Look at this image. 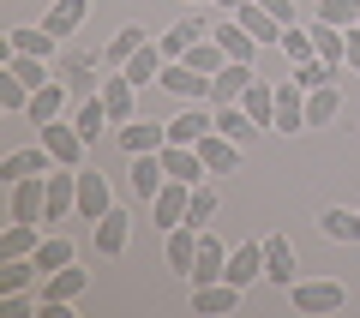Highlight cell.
I'll return each mask as SVG.
<instances>
[{"label": "cell", "mask_w": 360, "mask_h": 318, "mask_svg": "<svg viewBox=\"0 0 360 318\" xmlns=\"http://www.w3.org/2000/svg\"><path fill=\"white\" fill-rule=\"evenodd\" d=\"M319 25H336V30H354L360 25V0H319Z\"/></svg>", "instance_id": "obj_41"}, {"label": "cell", "mask_w": 360, "mask_h": 318, "mask_svg": "<svg viewBox=\"0 0 360 318\" xmlns=\"http://www.w3.org/2000/svg\"><path fill=\"white\" fill-rule=\"evenodd\" d=\"M90 72H96V54H66V61H60V78H66L72 90H84Z\"/></svg>", "instance_id": "obj_46"}, {"label": "cell", "mask_w": 360, "mask_h": 318, "mask_svg": "<svg viewBox=\"0 0 360 318\" xmlns=\"http://www.w3.org/2000/svg\"><path fill=\"white\" fill-rule=\"evenodd\" d=\"M288 306H295L300 318H324V312H342L348 306V288L336 276H295V288H288Z\"/></svg>", "instance_id": "obj_1"}, {"label": "cell", "mask_w": 360, "mask_h": 318, "mask_svg": "<svg viewBox=\"0 0 360 318\" xmlns=\"http://www.w3.org/2000/svg\"><path fill=\"white\" fill-rule=\"evenodd\" d=\"M319 234L336 241V246H360V210H342V204L319 210Z\"/></svg>", "instance_id": "obj_25"}, {"label": "cell", "mask_w": 360, "mask_h": 318, "mask_svg": "<svg viewBox=\"0 0 360 318\" xmlns=\"http://www.w3.org/2000/svg\"><path fill=\"white\" fill-rule=\"evenodd\" d=\"M162 66H168V54H162V42H144V49H139V54H132V61H127V66H120V72H127V78H132V84H139V90H144V84H156V78H162Z\"/></svg>", "instance_id": "obj_33"}, {"label": "cell", "mask_w": 360, "mask_h": 318, "mask_svg": "<svg viewBox=\"0 0 360 318\" xmlns=\"http://www.w3.org/2000/svg\"><path fill=\"white\" fill-rule=\"evenodd\" d=\"M186 204H193V186H186V180H168L162 192H156L150 198V217H156V229H180V222H186Z\"/></svg>", "instance_id": "obj_12"}, {"label": "cell", "mask_w": 360, "mask_h": 318, "mask_svg": "<svg viewBox=\"0 0 360 318\" xmlns=\"http://www.w3.org/2000/svg\"><path fill=\"white\" fill-rule=\"evenodd\" d=\"M108 210H115L108 174H103V168H78V217H84V222H103Z\"/></svg>", "instance_id": "obj_4"}, {"label": "cell", "mask_w": 360, "mask_h": 318, "mask_svg": "<svg viewBox=\"0 0 360 318\" xmlns=\"http://www.w3.org/2000/svg\"><path fill=\"white\" fill-rule=\"evenodd\" d=\"M115 139H120V151L127 156H144V151H162L168 144V120H127V127H115Z\"/></svg>", "instance_id": "obj_10"}, {"label": "cell", "mask_w": 360, "mask_h": 318, "mask_svg": "<svg viewBox=\"0 0 360 318\" xmlns=\"http://www.w3.org/2000/svg\"><path fill=\"white\" fill-rule=\"evenodd\" d=\"M37 276H42L37 258H0V294H25Z\"/></svg>", "instance_id": "obj_39"}, {"label": "cell", "mask_w": 360, "mask_h": 318, "mask_svg": "<svg viewBox=\"0 0 360 318\" xmlns=\"http://www.w3.org/2000/svg\"><path fill=\"white\" fill-rule=\"evenodd\" d=\"M198 234H205V229L180 222V229H168V241H162L168 270H174V276H186V282H193V265H198Z\"/></svg>", "instance_id": "obj_8"}, {"label": "cell", "mask_w": 360, "mask_h": 318, "mask_svg": "<svg viewBox=\"0 0 360 318\" xmlns=\"http://www.w3.org/2000/svg\"><path fill=\"white\" fill-rule=\"evenodd\" d=\"M25 108H30V84L13 66H0V115H25Z\"/></svg>", "instance_id": "obj_40"}, {"label": "cell", "mask_w": 360, "mask_h": 318, "mask_svg": "<svg viewBox=\"0 0 360 318\" xmlns=\"http://www.w3.org/2000/svg\"><path fill=\"white\" fill-rule=\"evenodd\" d=\"M342 115V84H319V90H307V127H330V120Z\"/></svg>", "instance_id": "obj_31"}, {"label": "cell", "mask_w": 360, "mask_h": 318, "mask_svg": "<svg viewBox=\"0 0 360 318\" xmlns=\"http://www.w3.org/2000/svg\"><path fill=\"white\" fill-rule=\"evenodd\" d=\"M186 66H198L205 78H217L222 66H229V54H222V42H217V37H205V42H193V54H186Z\"/></svg>", "instance_id": "obj_42"}, {"label": "cell", "mask_w": 360, "mask_h": 318, "mask_svg": "<svg viewBox=\"0 0 360 318\" xmlns=\"http://www.w3.org/2000/svg\"><path fill=\"white\" fill-rule=\"evenodd\" d=\"M264 282H276V288H295V241L288 234H264Z\"/></svg>", "instance_id": "obj_14"}, {"label": "cell", "mask_w": 360, "mask_h": 318, "mask_svg": "<svg viewBox=\"0 0 360 318\" xmlns=\"http://www.w3.org/2000/svg\"><path fill=\"white\" fill-rule=\"evenodd\" d=\"M84 288H90V270H78V258L66 270H54V276H42V300H66V306H72Z\"/></svg>", "instance_id": "obj_28"}, {"label": "cell", "mask_w": 360, "mask_h": 318, "mask_svg": "<svg viewBox=\"0 0 360 318\" xmlns=\"http://www.w3.org/2000/svg\"><path fill=\"white\" fill-rule=\"evenodd\" d=\"M330 78H336L330 61H300V66H295V84H300V90H319V84H330Z\"/></svg>", "instance_id": "obj_47"}, {"label": "cell", "mask_w": 360, "mask_h": 318, "mask_svg": "<svg viewBox=\"0 0 360 318\" xmlns=\"http://www.w3.org/2000/svg\"><path fill=\"white\" fill-rule=\"evenodd\" d=\"M37 241H42L37 222H6V234H0V258H30Z\"/></svg>", "instance_id": "obj_38"}, {"label": "cell", "mask_w": 360, "mask_h": 318, "mask_svg": "<svg viewBox=\"0 0 360 318\" xmlns=\"http://www.w3.org/2000/svg\"><path fill=\"white\" fill-rule=\"evenodd\" d=\"M72 127L84 132L90 144H96V132H103V127H115V120H108V108H103V96H90L84 108H78V115H72Z\"/></svg>", "instance_id": "obj_44"}, {"label": "cell", "mask_w": 360, "mask_h": 318, "mask_svg": "<svg viewBox=\"0 0 360 318\" xmlns=\"http://www.w3.org/2000/svg\"><path fill=\"white\" fill-rule=\"evenodd\" d=\"M217 132H222V139H234L240 151H252V139H258L264 127H258V120L246 115L240 102H222V108H217Z\"/></svg>", "instance_id": "obj_23"}, {"label": "cell", "mask_w": 360, "mask_h": 318, "mask_svg": "<svg viewBox=\"0 0 360 318\" xmlns=\"http://www.w3.org/2000/svg\"><path fill=\"white\" fill-rule=\"evenodd\" d=\"M156 84H162L174 102H210V78L198 72V66H186V61H168Z\"/></svg>", "instance_id": "obj_5"}, {"label": "cell", "mask_w": 360, "mask_h": 318, "mask_svg": "<svg viewBox=\"0 0 360 318\" xmlns=\"http://www.w3.org/2000/svg\"><path fill=\"white\" fill-rule=\"evenodd\" d=\"M103 108H108V120L115 127H127V120H139V84H132L127 72H115V78H103Z\"/></svg>", "instance_id": "obj_6"}, {"label": "cell", "mask_w": 360, "mask_h": 318, "mask_svg": "<svg viewBox=\"0 0 360 318\" xmlns=\"http://www.w3.org/2000/svg\"><path fill=\"white\" fill-rule=\"evenodd\" d=\"M234 18H240V25L252 30V37L264 42V49H283V30H288V25H283V18H270L264 6H258V0H240V13H234Z\"/></svg>", "instance_id": "obj_27"}, {"label": "cell", "mask_w": 360, "mask_h": 318, "mask_svg": "<svg viewBox=\"0 0 360 318\" xmlns=\"http://www.w3.org/2000/svg\"><path fill=\"white\" fill-rule=\"evenodd\" d=\"M54 42H60V37H54L49 25H13V30H6V49H13V54H42V61H49Z\"/></svg>", "instance_id": "obj_30"}, {"label": "cell", "mask_w": 360, "mask_h": 318, "mask_svg": "<svg viewBox=\"0 0 360 318\" xmlns=\"http://www.w3.org/2000/svg\"><path fill=\"white\" fill-rule=\"evenodd\" d=\"M90 234H96V258H120L132 241V217L127 210H108L103 222H90Z\"/></svg>", "instance_id": "obj_18"}, {"label": "cell", "mask_w": 360, "mask_h": 318, "mask_svg": "<svg viewBox=\"0 0 360 318\" xmlns=\"http://www.w3.org/2000/svg\"><path fill=\"white\" fill-rule=\"evenodd\" d=\"M348 66H354V72H360V25L348 30Z\"/></svg>", "instance_id": "obj_50"}, {"label": "cell", "mask_w": 360, "mask_h": 318, "mask_svg": "<svg viewBox=\"0 0 360 318\" xmlns=\"http://www.w3.org/2000/svg\"><path fill=\"white\" fill-rule=\"evenodd\" d=\"M127 180H132V192H139V198L150 204L156 192L168 186V168H162V151H144V156H132V168H127Z\"/></svg>", "instance_id": "obj_20"}, {"label": "cell", "mask_w": 360, "mask_h": 318, "mask_svg": "<svg viewBox=\"0 0 360 318\" xmlns=\"http://www.w3.org/2000/svg\"><path fill=\"white\" fill-rule=\"evenodd\" d=\"M205 37H210V25H205V18H180V25H168L156 42H162V54H168V61H186V54H193V42H205Z\"/></svg>", "instance_id": "obj_21"}, {"label": "cell", "mask_w": 360, "mask_h": 318, "mask_svg": "<svg viewBox=\"0 0 360 318\" xmlns=\"http://www.w3.org/2000/svg\"><path fill=\"white\" fill-rule=\"evenodd\" d=\"M210 37L222 42V54H229V61H246V66H252V54L264 49V42H258V37H252V30H246V25H240L234 13L222 18V25H210Z\"/></svg>", "instance_id": "obj_19"}, {"label": "cell", "mask_w": 360, "mask_h": 318, "mask_svg": "<svg viewBox=\"0 0 360 318\" xmlns=\"http://www.w3.org/2000/svg\"><path fill=\"white\" fill-rule=\"evenodd\" d=\"M30 258H37V270H42V276H54V270H66V265L78 258V246L66 241V234H42V241H37V253H30Z\"/></svg>", "instance_id": "obj_34"}, {"label": "cell", "mask_w": 360, "mask_h": 318, "mask_svg": "<svg viewBox=\"0 0 360 318\" xmlns=\"http://www.w3.org/2000/svg\"><path fill=\"white\" fill-rule=\"evenodd\" d=\"M205 132H217V115L205 102H180V115L168 120V144H198Z\"/></svg>", "instance_id": "obj_11"}, {"label": "cell", "mask_w": 360, "mask_h": 318, "mask_svg": "<svg viewBox=\"0 0 360 318\" xmlns=\"http://www.w3.org/2000/svg\"><path fill=\"white\" fill-rule=\"evenodd\" d=\"M283 54H288V66L319 61V49H312V25H307V30H295V25H288V30H283Z\"/></svg>", "instance_id": "obj_45"}, {"label": "cell", "mask_w": 360, "mask_h": 318, "mask_svg": "<svg viewBox=\"0 0 360 318\" xmlns=\"http://www.w3.org/2000/svg\"><path fill=\"white\" fill-rule=\"evenodd\" d=\"M198 156H205V168H210V174H234L246 151H240L234 139H222V132H205V139H198Z\"/></svg>", "instance_id": "obj_24"}, {"label": "cell", "mask_w": 360, "mask_h": 318, "mask_svg": "<svg viewBox=\"0 0 360 318\" xmlns=\"http://www.w3.org/2000/svg\"><path fill=\"white\" fill-rule=\"evenodd\" d=\"M240 294L234 282H193V312L198 318H217V312H240Z\"/></svg>", "instance_id": "obj_15"}, {"label": "cell", "mask_w": 360, "mask_h": 318, "mask_svg": "<svg viewBox=\"0 0 360 318\" xmlns=\"http://www.w3.org/2000/svg\"><path fill=\"white\" fill-rule=\"evenodd\" d=\"M217 6H222V13H240V0H217Z\"/></svg>", "instance_id": "obj_51"}, {"label": "cell", "mask_w": 360, "mask_h": 318, "mask_svg": "<svg viewBox=\"0 0 360 318\" xmlns=\"http://www.w3.org/2000/svg\"><path fill=\"white\" fill-rule=\"evenodd\" d=\"M78 210V168H49V217L42 222H66Z\"/></svg>", "instance_id": "obj_16"}, {"label": "cell", "mask_w": 360, "mask_h": 318, "mask_svg": "<svg viewBox=\"0 0 360 318\" xmlns=\"http://www.w3.org/2000/svg\"><path fill=\"white\" fill-rule=\"evenodd\" d=\"M66 78H54V84H42V90H30V108H25V120L30 127H49V120H60V108H66Z\"/></svg>", "instance_id": "obj_22"}, {"label": "cell", "mask_w": 360, "mask_h": 318, "mask_svg": "<svg viewBox=\"0 0 360 318\" xmlns=\"http://www.w3.org/2000/svg\"><path fill=\"white\" fill-rule=\"evenodd\" d=\"M217 186H210V180H205V186H193V204H186V222H193V229H210V217H217Z\"/></svg>", "instance_id": "obj_43"}, {"label": "cell", "mask_w": 360, "mask_h": 318, "mask_svg": "<svg viewBox=\"0 0 360 318\" xmlns=\"http://www.w3.org/2000/svg\"><path fill=\"white\" fill-rule=\"evenodd\" d=\"M162 168H168V180H186V186H205L210 180L198 144H162Z\"/></svg>", "instance_id": "obj_13"}, {"label": "cell", "mask_w": 360, "mask_h": 318, "mask_svg": "<svg viewBox=\"0 0 360 318\" xmlns=\"http://www.w3.org/2000/svg\"><path fill=\"white\" fill-rule=\"evenodd\" d=\"M222 282H234V288H252V282H264V241H240L229 253V270H222Z\"/></svg>", "instance_id": "obj_9"}, {"label": "cell", "mask_w": 360, "mask_h": 318, "mask_svg": "<svg viewBox=\"0 0 360 318\" xmlns=\"http://www.w3.org/2000/svg\"><path fill=\"white\" fill-rule=\"evenodd\" d=\"M25 312H30L25 294H0V318H25Z\"/></svg>", "instance_id": "obj_48"}, {"label": "cell", "mask_w": 360, "mask_h": 318, "mask_svg": "<svg viewBox=\"0 0 360 318\" xmlns=\"http://www.w3.org/2000/svg\"><path fill=\"white\" fill-rule=\"evenodd\" d=\"M6 217L13 222H42L49 217V174H30L6 186Z\"/></svg>", "instance_id": "obj_2"}, {"label": "cell", "mask_w": 360, "mask_h": 318, "mask_svg": "<svg viewBox=\"0 0 360 318\" xmlns=\"http://www.w3.org/2000/svg\"><path fill=\"white\" fill-rule=\"evenodd\" d=\"M276 132H307V90L295 84V72L276 84Z\"/></svg>", "instance_id": "obj_17"}, {"label": "cell", "mask_w": 360, "mask_h": 318, "mask_svg": "<svg viewBox=\"0 0 360 318\" xmlns=\"http://www.w3.org/2000/svg\"><path fill=\"white\" fill-rule=\"evenodd\" d=\"M42 144H49V156H54L60 168H84V151H90V139L72 127V120H49V127H42Z\"/></svg>", "instance_id": "obj_3"}, {"label": "cell", "mask_w": 360, "mask_h": 318, "mask_svg": "<svg viewBox=\"0 0 360 318\" xmlns=\"http://www.w3.org/2000/svg\"><path fill=\"white\" fill-rule=\"evenodd\" d=\"M270 18H283V25H295V0H258Z\"/></svg>", "instance_id": "obj_49"}, {"label": "cell", "mask_w": 360, "mask_h": 318, "mask_svg": "<svg viewBox=\"0 0 360 318\" xmlns=\"http://www.w3.org/2000/svg\"><path fill=\"white\" fill-rule=\"evenodd\" d=\"M193 6H198V0H193Z\"/></svg>", "instance_id": "obj_52"}, {"label": "cell", "mask_w": 360, "mask_h": 318, "mask_svg": "<svg viewBox=\"0 0 360 318\" xmlns=\"http://www.w3.org/2000/svg\"><path fill=\"white\" fill-rule=\"evenodd\" d=\"M84 13H90V0H54V6H49V18H42V25H49L54 30V37H72V30L78 25H84Z\"/></svg>", "instance_id": "obj_37"}, {"label": "cell", "mask_w": 360, "mask_h": 318, "mask_svg": "<svg viewBox=\"0 0 360 318\" xmlns=\"http://www.w3.org/2000/svg\"><path fill=\"white\" fill-rule=\"evenodd\" d=\"M144 42H150V37H144V25H139V18H132V25H120L115 37H108V49H103V61H108V66H115V72H120V66H127L132 54L144 49Z\"/></svg>", "instance_id": "obj_35"}, {"label": "cell", "mask_w": 360, "mask_h": 318, "mask_svg": "<svg viewBox=\"0 0 360 318\" xmlns=\"http://www.w3.org/2000/svg\"><path fill=\"white\" fill-rule=\"evenodd\" d=\"M222 270H229V246L217 241V234H198V265H193V282H222Z\"/></svg>", "instance_id": "obj_29"}, {"label": "cell", "mask_w": 360, "mask_h": 318, "mask_svg": "<svg viewBox=\"0 0 360 318\" xmlns=\"http://www.w3.org/2000/svg\"><path fill=\"white\" fill-rule=\"evenodd\" d=\"M0 66H13L30 90H42V84H54V78H60V72H49V61H42V54H13L6 42H0Z\"/></svg>", "instance_id": "obj_32"}, {"label": "cell", "mask_w": 360, "mask_h": 318, "mask_svg": "<svg viewBox=\"0 0 360 318\" xmlns=\"http://www.w3.org/2000/svg\"><path fill=\"white\" fill-rule=\"evenodd\" d=\"M240 108L258 120V127H276V84L252 78V84H246V96H240Z\"/></svg>", "instance_id": "obj_36"}, {"label": "cell", "mask_w": 360, "mask_h": 318, "mask_svg": "<svg viewBox=\"0 0 360 318\" xmlns=\"http://www.w3.org/2000/svg\"><path fill=\"white\" fill-rule=\"evenodd\" d=\"M49 168H60L49 156V144H25V151L0 156V180H6V186H13V180H30V174H49Z\"/></svg>", "instance_id": "obj_7"}, {"label": "cell", "mask_w": 360, "mask_h": 318, "mask_svg": "<svg viewBox=\"0 0 360 318\" xmlns=\"http://www.w3.org/2000/svg\"><path fill=\"white\" fill-rule=\"evenodd\" d=\"M252 78H258V72H252L246 61H229V66H222L217 78H210V102H217V108H222V102H240Z\"/></svg>", "instance_id": "obj_26"}]
</instances>
